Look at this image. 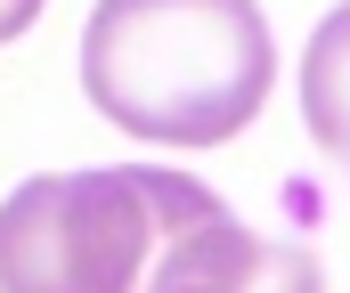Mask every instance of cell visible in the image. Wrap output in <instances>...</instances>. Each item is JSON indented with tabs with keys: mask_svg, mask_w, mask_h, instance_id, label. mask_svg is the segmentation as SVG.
<instances>
[{
	"mask_svg": "<svg viewBox=\"0 0 350 293\" xmlns=\"http://www.w3.org/2000/svg\"><path fill=\"white\" fill-rule=\"evenodd\" d=\"M33 16H41V0H0V41H16Z\"/></svg>",
	"mask_w": 350,
	"mask_h": 293,
	"instance_id": "5",
	"label": "cell"
},
{
	"mask_svg": "<svg viewBox=\"0 0 350 293\" xmlns=\"http://www.w3.org/2000/svg\"><path fill=\"white\" fill-rule=\"evenodd\" d=\"M301 122L350 171V8H334L310 33V57H301Z\"/></svg>",
	"mask_w": 350,
	"mask_h": 293,
	"instance_id": "4",
	"label": "cell"
},
{
	"mask_svg": "<svg viewBox=\"0 0 350 293\" xmlns=\"http://www.w3.org/2000/svg\"><path fill=\"white\" fill-rule=\"evenodd\" d=\"M277 41L261 0H98L82 25L90 106L155 147H220L269 98Z\"/></svg>",
	"mask_w": 350,
	"mask_h": 293,
	"instance_id": "1",
	"label": "cell"
},
{
	"mask_svg": "<svg viewBox=\"0 0 350 293\" xmlns=\"http://www.w3.org/2000/svg\"><path fill=\"white\" fill-rule=\"evenodd\" d=\"M212 204L163 163L41 171L0 204V293H139L155 253Z\"/></svg>",
	"mask_w": 350,
	"mask_h": 293,
	"instance_id": "2",
	"label": "cell"
},
{
	"mask_svg": "<svg viewBox=\"0 0 350 293\" xmlns=\"http://www.w3.org/2000/svg\"><path fill=\"white\" fill-rule=\"evenodd\" d=\"M139 293H326V277H318V261L301 245L261 236L228 204H212L204 220H187L155 253V269L139 277Z\"/></svg>",
	"mask_w": 350,
	"mask_h": 293,
	"instance_id": "3",
	"label": "cell"
}]
</instances>
